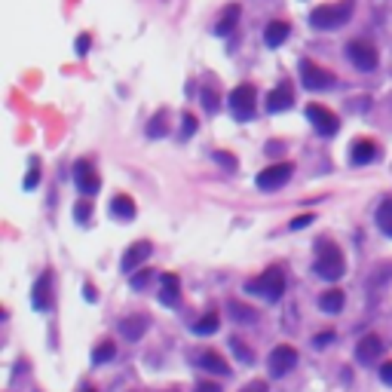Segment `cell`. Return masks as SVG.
Masks as SVG:
<instances>
[{
    "instance_id": "obj_1",
    "label": "cell",
    "mask_w": 392,
    "mask_h": 392,
    "mask_svg": "<svg viewBox=\"0 0 392 392\" xmlns=\"http://www.w3.org/2000/svg\"><path fill=\"white\" fill-rule=\"evenodd\" d=\"M313 270H316V276H322V279H328V282L340 279L346 273V261H344V255H340V248L331 245V243H319V245H316V264H313Z\"/></svg>"
},
{
    "instance_id": "obj_2",
    "label": "cell",
    "mask_w": 392,
    "mask_h": 392,
    "mask_svg": "<svg viewBox=\"0 0 392 392\" xmlns=\"http://www.w3.org/2000/svg\"><path fill=\"white\" fill-rule=\"evenodd\" d=\"M353 15V0H340V4H325L319 10L310 13V25L313 28H322V31H334L340 25L349 22Z\"/></svg>"
},
{
    "instance_id": "obj_3",
    "label": "cell",
    "mask_w": 392,
    "mask_h": 392,
    "mask_svg": "<svg viewBox=\"0 0 392 392\" xmlns=\"http://www.w3.org/2000/svg\"><path fill=\"white\" fill-rule=\"evenodd\" d=\"M245 291L248 295H261L266 300H279L282 295H285V273H282L279 266H270V270H264L261 276L248 279Z\"/></svg>"
},
{
    "instance_id": "obj_4",
    "label": "cell",
    "mask_w": 392,
    "mask_h": 392,
    "mask_svg": "<svg viewBox=\"0 0 392 392\" xmlns=\"http://www.w3.org/2000/svg\"><path fill=\"white\" fill-rule=\"evenodd\" d=\"M255 104H257V93H255L252 83H239V86L230 93V114H233V120H239V123L252 120V116H255Z\"/></svg>"
},
{
    "instance_id": "obj_5",
    "label": "cell",
    "mask_w": 392,
    "mask_h": 392,
    "mask_svg": "<svg viewBox=\"0 0 392 392\" xmlns=\"http://www.w3.org/2000/svg\"><path fill=\"white\" fill-rule=\"evenodd\" d=\"M291 172H295V165H291V163H276V165H266L264 172H257L255 184H257V190H264V194H270V190H279V187H285V184H288Z\"/></svg>"
},
{
    "instance_id": "obj_6",
    "label": "cell",
    "mask_w": 392,
    "mask_h": 392,
    "mask_svg": "<svg viewBox=\"0 0 392 392\" xmlns=\"http://www.w3.org/2000/svg\"><path fill=\"white\" fill-rule=\"evenodd\" d=\"M306 120H310L313 129L319 132V135H325V138L337 135V129H340L337 114H331L325 104H306Z\"/></svg>"
},
{
    "instance_id": "obj_7",
    "label": "cell",
    "mask_w": 392,
    "mask_h": 392,
    "mask_svg": "<svg viewBox=\"0 0 392 392\" xmlns=\"http://www.w3.org/2000/svg\"><path fill=\"white\" fill-rule=\"evenodd\" d=\"M74 184H77V190L83 196H95L98 187H102V178H98L95 165L89 160H77L74 163Z\"/></svg>"
},
{
    "instance_id": "obj_8",
    "label": "cell",
    "mask_w": 392,
    "mask_h": 392,
    "mask_svg": "<svg viewBox=\"0 0 392 392\" xmlns=\"http://www.w3.org/2000/svg\"><path fill=\"white\" fill-rule=\"evenodd\" d=\"M300 83H304L310 93H319V89L334 86V74H328L325 68H319L316 62H300Z\"/></svg>"
},
{
    "instance_id": "obj_9",
    "label": "cell",
    "mask_w": 392,
    "mask_h": 392,
    "mask_svg": "<svg viewBox=\"0 0 392 392\" xmlns=\"http://www.w3.org/2000/svg\"><path fill=\"white\" fill-rule=\"evenodd\" d=\"M346 55H349V62H353L358 71H374L377 68V62H380L377 49H374L368 40H353V43L346 46Z\"/></svg>"
},
{
    "instance_id": "obj_10",
    "label": "cell",
    "mask_w": 392,
    "mask_h": 392,
    "mask_svg": "<svg viewBox=\"0 0 392 392\" xmlns=\"http://www.w3.org/2000/svg\"><path fill=\"white\" fill-rule=\"evenodd\" d=\"M150 252H154V245L144 243V239H141V243H132V245L126 248V255H123V261H120V270L129 273V276H132V273H138L141 266L147 264Z\"/></svg>"
},
{
    "instance_id": "obj_11",
    "label": "cell",
    "mask_w": 392,
    "mask_h": 392,
    "mask_svg": "<svg viewBox=\"0 0 392 392\" xmlns=\"http://www.w3.org/2000/svg\"><path fill=\"white\" fill-rule=\"evenodd\" d=\"M295 365H297L295 346L279 344V346L270 353V374H273V377H285L288 371H295Z\"/></svg>"
},
{
    "instance_id": "obj_12",
    "label": "cell",
    "mask_w": 392,
    "mask_h": 392,
    "mask_svg": "<svg viewBox=\"0 0 392 392\" xmlns=\"http://www.w3.org/2000/svg\"><path fill=\"white\" fill-rule=\"evenodd\" d=\"M31 306L34 310H49L53 306V273H40L34 288H31Z\"/></svg>"
},
{
    "instance_id": "obj_13",
    "label": "cell",
    "mask_w": 392,
    "mask_h": 392,
    "mask_svg": "<svg viewBox=\"0 0 392 392\" xmlns=\"http://www.w3.org/2000/svg\"><path fill=\"white\" fill-rule=\"evenodd\" d=\"M383 349H386V344H383L377 334H368V337H362L356 344V358L362 365H371V362H377V358L383 356Z\"/></svg>"
},
{
    "instance_id": "obj_14",
    "label": "cell",
    "mask_w": 392,
    "mask_h": 392,
    "mask_svg": "<svg viewBox=\"0 0 392 392\" xmlns=\"http://www.w3.org/2000/svg\"><path fill=\"white\" fill-rule=\"evenodd\" d=\"M377 156H380V150L368 138H358V141H353V147H349V160H353V165H368V163L377 160Z\"/></svg>"
},
{
    "instance_id": "obj_15",
    "label": "cell",
    "mask_w": 392,
    "mask_h": 392,
    "mask_svg": "<svg viewBox=\"0 0 392 392\" xmlns=\"http://www.w3.org/2000/svg\"><path fill=\"white\" fill-rule=\"evenodd\" d=\"M160 282H163V288H160V304H163V306H178V300H181V279L175 276V273H163Z\"/></svg>"
},
{
    "instance_id": "obj_16",
    "label": "cell",
    "mask_w": 392,
    "mask_h": 392,
    "mask_svg": "<svg viewBox=\"0 0 392 392\" xmlns=\"http://www.w3.org/2000/svg\"><path fill=\"white\" fill-rule=\"evenodd\" d=\"M291 104H295V93H291L288 83H282V86H276L270 95H266V111H270V114L288 111Z\"/></svg>"
},
{
    "instance_id": "obj_17",
    "label": "cell",
    "mask_w": 392,
    "mask_h": 392,
    "mask_svg": "<svg viewBox=\"0 0 392 392\" xmlns=\"http://www.w3.org/2000/svg\"><path fill=\"white\" fill-rule=\"evenodd\" d=\"M147 331V316H141V313H135V316H129V319H123L120 322V334H123V340H141V334Z\"/></svg>"
},
{
    "instance_id": "obj_18",
    "label": "cell",
    "mask_w": 392,
    "mask_h": 392,
    "mask_svg": "<svg viewBox=\"0 0 392 392\" xmlns=\"http://www.w3.org/2000/svg\"><path fill=\"white\" fill-rule=\"evenodd\" d=\"M239 15H243V10H239V4H230L227 10H224V13L218 15V25H215V34H218V37H227L230 31L239 25Z\"/></svg>"
},
{
    "instance_id": "obj_19",
    "label": "cell",
    "mask_w": 392,
    "mask_h": 392,
    "mask_svg": "<svg viewBox=\"0 0 392 392\" xmlns=\"http://www.w3.org/2000/svg\"><path fill=\"white\" fill-rule=\"evenodd\" d=\"M288 34H291V28L285 22H270L264 28V43L270 46V49H276V46H282L288 40Z\"/></svg>"
},
{
    "instance_id": "obj_20",
    "label": "cell",
    "mask_w": 392,
    "mask_h": 392,
    "mask_svg": "<svg viewBox=\"0 0 392 392\" xmlns=\"http://www.w3.org/2000/svg\"><path fill=\"white\" fill-rule=\"evenodd\" d=\"M135 203H132V196H126V194H120V196H114L111 199V215L116 221H132L135 218Z\"/></svg>"
},
{
    "instance_id": "obj_21",
    "label": "cell",
    "mask_w": 392,
    "mask_h": 392,
    "mask_svg": "<svg viewBox=\"0 0 392 392\" xmlns=\"http://www.w3.org/2000/svg\"><path fill=\"white\" fill-rule=\"evenodd\" d=\"M199 368H203V371H208V374H221V377H224V374H230L227 362H224V358H221L218 353H212V349L199 356Z\"/></svg>"
},
{
    "instance_id": "obj_22",
    "label": "cell",
    "mask_w": 392,
    "mask_h": 392,
    "mask_svg": "<svg viewBox=\"0 0 392 392\" xmlns=\"http://www.w3.org/2000/svg\"><path fill=\"white\" fill-rule=\"evenodd\" d=\"M344 304H346V297H344V291L340 288H331V291H325V295L319 297V306L325 313H340L344 310Z\"/></svg>"
},
{
    "instance_id": "obj_23",
    "label": "cell",
    "mask_w": 392,
    "mask_h": 392,
    "mask_svg": "<svg viewBox=\"0 0 392 392\" xmlns=\"http://www.w3.org/2000/svg\"><path fill=\"white\" fill-rule=\"evenodd\" d=\"M377 227L383 236L392 239V199H383L380 208H377Z\"/></svg>"
},
{
    "instance_id": "obj_24",
    "label": "cell",
    "mask_w": 392,
    "mask_h": 392,
    "mask_svg": "<svg viewBox=\"0 0 392 392\" xmlns=\"http://www.w3.org/2000/svg\"><path fill=\"white\" fill-rule=\"evenodd\" d=\"M218 325H221V316L218 313H205L199 322H194V334L208 337V334H215V331H218Z\"/></svg>"
},
{
    "instance_id": "obj_25",
    "label": "cell",
    "mask_w": 392,
    "mask_h": 392,
    "mask_svg": "<svg viewBox=\"0 0 392 392\" xmlns=\"http://www.w3.org/2000/svg\"><path fill=\"white\" fill-rule=\"evenodd\" d=\"M169 135V123H165V111H156L154 120L147 123V138H165Z\"/></svg>"
},
{
    "instance_id": "obj_26",
    "label": "cell",
    "mask_w": 392,
    "mask_h": 392,
    "mask_svg": "<svg viewBox=\"0 0 392 392\" xmlns=\"http://www.w3.org/2000/svg\"><path fill=\"white\" fill-rule=\"evenodd\" d=\"M230 313L236 316V322H255L257 319V313L252 310V306L239 304V300H230Z\"/></svg>"
},
{
    "instance_id": "obj_27",
    "label": "cell",
    "mask_w": 392,
    "mask_h": 392,
    "mask_svg": "<svg viewBox=\"0 0 392 392\" xmlns=\"http://www.w3.org/2000/svg\"><path fill=\"white\" fill-rule=\"evenodd\" d=\"M150 279H154V270H147V266H141L138 273H132V279H129V285L135 288V291H144L150 285Z\"/></svg>"
},
{
    "instance_id": "obj_28",
    "label": "cell",
    "mask_w": 392,
    "mask_h": 392,
    "mask_svg": "<svg viewBox=\"0 0 392 392\" xmlns=\"http://www.w3.org/2000/svg\"><path fill=\"white\" fill-rule=\"evenodd\" d=\"M114 356H116V346H114V344H107V340H104V344H98V346L93 349V362H95V365L111 362Z\"/></svg>"
},
{
    "instance_id": "obj_29",
    "label": "cell",
    "mask_w": 392,
    "mask_h": 392,
    "mask_svg": "<svg viewBox=\"0 0 392 392\" xmlns=\"http://www.w3.org/2000/svg\"><path fill=\"white\" fill-rule=\"evenodd\" d=\"M215 163H218L221 169H227V172H239V163H236V156H233L230 150H215Z\"/></svg>"
},
{
    "instance_id": "obj_30",
    "label": "cell",
    "mask_w": 392,
    "mask_h": 392,
    "mask_svg": "<svg viewBox=\"0 0 392 392\" xmlns=\"http://www.w3.org/2000/svg\"><path fill=\"white\" fill-rule=\"evenodd\" d=\"M230 349H233V353H236V358H239V362H245V365H252V362H255V353H252V349H248V346H245L239 337H233V340H230Z\"/></svg>"
},
{
    "instance_id": "obj_31",
    "label": "cell",
    "mask_w": 392,
    "mask_h": 392,
    "mask_svg": "<svg viewBox=\"0 0 392 392\" xmlns=\"http://www.w3.org/2000/svg\"><path fill=\"white\" fill-rule=\"evenodd\" d=\"M37 184H40V163H37V156H31V172L25 178V190H34Z\"/></svg>"
},
{
    "instance_id": "obj_32",
    "label": "cell",
    "mask_w": 392,
    "mask_h": 392,
    "mask_svg": "<svg viewBox=\"0 0 392 392\" xmlns=\"http://www.w3.org/2000/svg\"><path fill=\"white\" fill-rule=\"evenodd\" d=\"M89 215H93V203H89V199H80V203L74 205V218H77L80 224H86Z\"/></svg>"
},
{
    "instance_id": "obj_33",
    "label": "cell",
    "mask_w": 392,
    "mask_h": 392,
    "mask_svg": "<svg viewBox=\"0 0 392 392\" xmlns=\"http://www.w3.org/2000/svg\"><path fill=\"white\" fill-rule=\"evenodd\" d=\"M181 123H184V126H181V141H187L196 132V116L194 114H184V120H181Z\"/></svg>"
},
{
    "instance_id": "obj_34",
    "label": "cell",
    "mask_w": 392,
    "mask_h": 392,
    "mask_svg": "<svg viewBox=\"0 0 392 392\" xmlns=\"http://www.w3.org/2000/svg\"><path fill=\"white\" fill-rule=\"evenodd\" d=\"M203 107L208 114H218V95H215L212 89H203Z\"/></svg>"
},
{
    "instance_id": "obj_35",
    "label": "cell",
    "mask_w": 392,
    "mask_h": 392,
    "mask_svg": "<svg viewBox=\"0 0 392 392\" xmlns=\"http://www.w3.org/2000/svg\"><path fill=\"white\" fill-rule=\"evenodd\" d=\"M313 221H316V218H313V215H297V218H295V221H291V224H288V227H291V230H304V227H310V224H313Z\"/></svg>"
},
{
    "instance_id": "obj_36",
    "label": "cell",
    "mask_w": 392,
    "mask_h": 392,
    "mask_svg": "<svg viewBox=\"0 0 392 392\" xmlns=\"http://www.w3.org/2000/svg\"><path fill=\"white\" fill-rule=\"evenodd\" d=\"M328 344H334V331H322V334L313 337V346H328Z\"/></svg>"
},
{
    "instance_id": "obj_37",
    "label": "cell",
    "mask_w": 392,
    "mask_h": 392,
    "mask_svg": "<svg viewBox=\"0 0 392 392\" xmlns=\"http://www.w3.org/2000/svg\"><path fill=\"white\" fill-rule=\"evenodd\" d=\"M89 46H93V37H89V34H80V37H77V55L83 58V55L89 53Z\"/></svg>"
},
{
    "instance_id": "obj_38",
    "label": "cell",
    "mask_w": 392,
    "mask_h": 392,
    "mask_svg": "<svg viewBox=\"0 0 392 392\" xmlns=\"http://www.w3.org/2000/svg\"><path fill=\"white\" fill-rule=\"evenodd\" d=\"M380 380L386 383V386H392V362H383L380 365Z\"/></svg>"
},
{
    "instance_id": "obj_39",
    "label": "cell",
    "mask_w": 392,
    "mask_h": 392,
    "mask_svg": "<svg viewBox=\"0 0 392 392\" xmlns=\"http://www.w3.org/2000/svg\"><path fill=\"white\" fill-rule=\"evenodd\" d=\"M83 297H86L89 304H95V300H98V291H95L93 282H86V285H83Z\"/></svg>"
},
{
    "instance_id": "obj_40",
    "label": "cell",
    "mask_w": 392,
    "mask_h": 392,
    "mask_svg": "<svg viewBox=\"0 0 392 392\" xmlns=\"http://www.w3.org/2000/svg\"><path fill=\"white\" fill-rule=\"evenodd\" d=\"M243 392H266V383L264 380H255V383H248Z\"/></svg>"
},
{
    "instance_id": "obj_41",
    "label": "cell",
    "mask_w": 392,
    "mask_h": 392,
    "mask_svg": "<svg viewBox=\"0 0 392 392\" xmlns=\"http://www.w3.org/2000/svg\"><path fill=\"white\" fill-rule=\"evenodd\" d=\"M196 392H221V386H218V383H199Z\"/></svg>"
},
{
    "instance_id": "obj_42",
    "label": "cell",
    "mask_w": 392,
    "mask_h": 392,
    "mask_svg": "<svg viewBox=\"0 0 392 392\" xmlns=\"http://www.w3.org/2000/svg\"><path fill=\"white\" fill-rule=\"evenodd\" d=\"M83 392H98V389H93V386H89V389H83Z\"/></svg>"
}]
</instances>
